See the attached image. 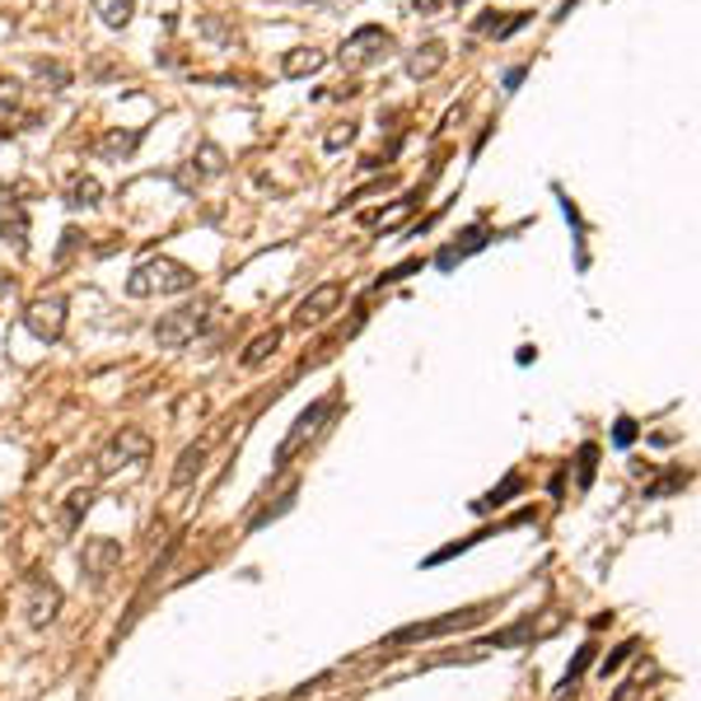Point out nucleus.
<instances>
[{
    "label": "nucleus",
    "instance_id": "nucleus-35",
    "mask_svg": "<svg viewBox=\"0 0 701 701\" xmlns=\"http://www.w3.org/2000/svg\"><path fill=\"white\" fill-rule=\"evenodd\" d=\"M14 290V276H5V272H0V295H10Z\"/></svg>",
    "mask_w": 701,
    "mask_h": 701
},
{
    "label": "nucleus",
    "instance_id": "nucleus-19",
    "mask_svg": "<svg viewBox=\"0 0 701 701\" xmlns=\"http://www.w3.org/2000/svg\"><path fill=\"white\" fill-rule=\"evenodd\" d=\"M276 346H280V327H267V332H257V337L243 346V356H239V365L243 370H262L272 356H276Z\"/></svg>",
    "mask_w": 701,
    "mask_h": 701
},
{
    "label": "nucleus",
    "instance_id": "nucleus-9",
    "mask_svg": "<svg viewBox=\"0 0 701 701\" xmlns=\"http://www.w3.org/2000/svg\"><path fill=\"white\" fill-rule=\"evenodd\" d=\"M80 566H84V575H90L94 585H108L113 575H117V566H122V542H117V538H108V533L84 538Z\"/></svg>",
    "mask_w": 701,
    "mask_h": 701
},
{
    "label": "nucleus",
    "instance_id": "nucleus-3",
    "mask_svg": "<svg viewBox=\"0 0 701 701\" xmlns=\"http://www.w3.org/2000/svg\"><path fill=\"white\" fill-rule=\"evenodd\" d=\"M398 51V38L389 28H379V24H365V28H356L350 38L342 43V51H337V61L346 66V70H365V66H379V61H389Z\"/></svg>",
    "mask_w": 701,
    "mask_h": 701
},
{
    "label": "nucleus",
    "instance_id": "nucleus-10",
    "mask_svg": "<svg viewBox=\"0 0 701 701\" xmlns=\"http://www.w3.org/2000/svg\"><path fill=\"white\" fill-rule=\"evenodd\" d=\"M24 327L38 342H57L61 332H66V300H61V295H43V300H33L24 309Z\"/></svg>",
    "mask_w": 701,
    "mask_h": 701
},
{
    "label": "nucleus",
    "instance_id": "nucleus-28",
    "mask_svg": "<svg viewBox=\"0 0 701 701\" xmlns=\"http://www.w3.org/2000/svg\"><path fill=\"white\" fill-rule=\"evenodd\" d=\"M463 0H412V14H421V20H445V14H453Z\"/></svg>",
    "mask_w": 701,
    "mask_h": 701
},
{
    "label": "nucleus",
    "instance_id": "nucleus-24",
    "mask_svg": "<svg viewBox=\"0 0 701 701\" xmlns=\"http://www.w3.org/2000/svg\"><path fill=\"white\" fill-rule=\"evenodd\" d=\"M594 655H599V645H581V655H575V664L566 669V678H561V688H556V697H566V692H575V682L585 678V669L594 664Z\"/></svg>",
    "mask_w": 701,
    "mask_h": 701
},
{
    "label": "nucleus",
    "instance_id": "nucleus-15",
    "mask_svg": "<svg viewBox=\"0 0 701 701\" xmlns=\"http://www.w3.org/2000/svg\"><path fill=\"white\" fill-rule=\"evenodd\" d=\"M206 459H210V445L206 440H197V445H187L183 453H179V463H173V491H187L192 482L202 478V468H206Z\"/></svg>",
    "mask_w": 701,
    "mask_h": 701
},
{
    "label": "nucleus",
    "instance_id": "nucleus-32",
    "mask_svg": "<svg viewBox=\"0 0 701 701\" xmlns=\"http://www.w3.org/2000/svg\"><path fill=\"white\" fill-rule=\"evenodd\" d=\"M94 505V491H76V496H70V505H66V529H76V519L84 515Z\"/></svg>",
    "mask_w": 701,
    "mask_h": 701
},
{
    "label": "nucleus",
    "instance_id": "nucleus-33",
    "mask_svg": "<svg viewBox=\"0 0 701 701\" xmlns=\"http://www.w3.org/2000/svg\"><path fill=\"white\" fill-rule=\"evenodd\" d=\"M202 28L210 33V38H220V43H234V33H230V28H225L220 20H210V14H206V20H202Z\"/></svg>",
    "mask_w": 701,
    "mask_h": 701
},
{
    "label": "nucleus",
    "instance_id": "nucleus-1",
    "mask_svg": "<svg viewBox=\"0 0 701 701\" xmlns=\"http://www.w3.org/2000/svg\"><path fill=\"white\" fill-rule=\"evenodd\" d=\"M192 286H197V272H192L187 262H179V257H150V262H140V267L131 272L127 295H131V300H146V295H183Z\"/></svg>",
    "mask_w": 701,
    "mask_h": 701
},
{
    "label": "nucleus",
    "instance_id": "nucleus-17",
    "mask_svg": "<svg viewBox=\"0 0 701 701\" xmlns=\"http://www.w3.org/2000/svg\"><path fill=\"white\" fill-rule=\"evenodd\" d=\"M103 202V183L94 179V173H76V179L66 183V206L70 210H94Z\"/></svg>",
    "mask_w": 701,
    "mask_h": 701
},
{
    "label": "nucleus",
    "instance_id": "nucleus-8",
    "mask_svg": "<svg viewBox=\"0 0 701 701\" xmlns=\"http://www.w3.org/2000/svg\"><path fill=\"white\" fill-rule=\"evenodd\" d=\"M342 300H346V286L342 280H327V286H313L304 300H300V309H295V327H323L332 313L342 309Z\"/></svg>",
    "mask_w": 701,
    "mask_h": 701
},
{
    "label": "nucleus",
    "instance_id": "nucleus-27",
    "mask_svg": "<svg viewBox=\"0 0 701 701\" xmlns=\"http://www.w3.org/2000/svg\"><path fill=\"white\" fill-rule=\"evenodd\" d=\"M295 496H300V486H290V491H286V496H280V501H276V505H267V510H262V515H257V519L249 524V533H257V529H267V524H272V519H280V515H286V510H290V505H295Z\"/></svg>",
    "mask_w": 701,
    "mask_h": 701
},
{
    "label": "nucleus",
    "instance_id": "nucleus-2",
    "mask_svg": "<svg viewBox=\"0 0 701 701\" xmlns=\"http://www.w3.org/2000/svg\"><path fill=\"white\" fill-rule=\"evenodd\" d=\"M491 618V604H478V608H459V612H445V618H430V622H412V627H398L383 636V645H416V641H435V636H449V631H468Z\"/></svg>",
    "mask_w": 701,
    "mask_h": 701
},
{
    "label": "nucleus",
    "instance_id": "nucleus-22",
    "mask_svg": "<svg viewBox=\"0 0 701 701\" xmlns=\"http://www.w3.org/2000/svg\"><path fill=\"white\" fill-rule=\"evenodd\" d=\"M519 491H524V478H519V472H510V478H505L496 491H486L482 501H472V510L486 515V510H496V505H505V496H519Z\"/></svg>",
    "mask_w": 701,
    "mask_h": 701
},
{
    "label": "nucleus",
    "instance_id": "nucleus-23",
    "mask_svg": "<svg viewBox=\"0 0 701 701\" xmlns=\"http://www.w3.org/2000/svg\"><path fill=\"white\" fill-rule=\"evenodd\" d=\"M192 169H197V179H220V173H225V150L206 140V146L192 154Z\"/></svg>",
    "mask_w": 701,
    "mask_h": 701
},
{
    "label": "nucleus",
    "instance_id": "nucleus-34",
    "mask_svg": "<svg viewBox=\"0 0 701 701\" xmlns=\"http://www.w3.org/2000/svg\"><path fill=\"white\" fill-rule=\"evenodd\" d=\"M631 440H636V421H618V445H631Z\"/></svg>",
    "mask_w": 701,
    "mask_h": 701
},
{
    "label": "nucleus",
    "instance_id": "nucleus-11",
    "mask_svg": "<svg viewBox=\"0 0 701 701\" xmlns=\"http://www.w3.org/2000/svg\"><path fill=\"white\" fill-rule=\"evenodd\" d=\"M61 612V589L47 585V581H28V594H24V618L28 627H51Z\"/></svg>",
    "mask_w": 701,
    "mask_h": 701
},
{
    "label": "nucleus",
    "instance_id": "nucleus-29",
    "mask_svg": "<svg viewBox=\"0 0 701 701\" xmlns=\"http://www.w3.org/2000/svg\"><path fill=\"white\" fill-rule=\"evenodd\" d=\"M33 76H38L43 84H51V90H66V84H70V70L61 61H38V66H33Z\"/></svg>",
    "mask_w": 701,
    "mask_h": 701
},
{
    "label": "nucleus",
    "instance_id": "nucleus-12",
    "mask_svg": "<svg viewBox=\"0 0 701 701\" xmlns=\"http://www.w3.org/2000/svg\"><path fill=\"white\" fill-rule=\"evenodd\" d=\"M445 66H449V47L440 38H430V43H421L416 51H407V76L412 80H430V76H440Z\"/></svg>",
    "mask_w": 701,
    "mask_h": 701
},
{
    "label": "nucleus",
    "instance_id": "nucleus-30",
    "mask_svg": "<svg viewBox=\"0 0 701 701\" xmlns=\"http://www.w3.org/2000/svg\"><path fill=\"white\" fill-rule=\"evenodd\" d=\"M688 486V472H664L659 482L645 486V501H655V496H669V491H682Z\"/></svg>",
    "mask_w": 701,
    "mask_h": 701
},
{
    "label": "nucleus",
    "instance_id": "nucleus-31",
    "mask_svg": "<svg viewBox=\"0 0 701 701\" xmlns=\"http://www.w3.org/2000/svg\"><path fill=\"white\" fill-rule=\"evenodd\" d=\"M636 651H641V641H622V645H618V651H612V655H608V659H604V664H599V674H604V678H608V674H612V669H622V664H627V659H631V655H636Z\"/></svg>",
    "mask_w": 701,
    "mask_h": 701
},
{
    "label": "nucleus",
    "instance_id": "nucleus-25",
    "mask_svg": "<svg viewBox=\"0 0 701 701\" xmlns=\"http://www.w3.org/2000/svg\"><path fill=\"white\" fill-rule=\"evenodd\" d=\"M594 468H599V445H581V453H575V486H589L594 482Z\"/></svg>",
    "mask_w": 701,
    "mask_h": 701
},
{
    "label": "nucleus",
    "instance_id": "nucleus-6",
    "mask_svg": "<svg viewBox=\"0 0 701 701\" xmlns=\"http://www.w3.org/2000/svg\"><path fill=\"white\" fill-rule=\"evenodd\" d=\"M566 627V612L561 608H542L538 618H519L515 627H505V631H496L486 645H478V651H505V645H529V641H548V636H556V631Z\"/></svg>",
    "mask_w": 701,
    "mask_h": 701
},
{
    "label": "nucleus",
    "instance_id": "nucleus-21",
    "mask_svg": "<svg viewBox=\"0 0 701 701\" xmlns=\"http://www.w3.org/2000/svg\"><path fill=\"white\" fill-rule=\"evenodd\" d=\"M90 5L108 28H127L131 14H136V0H90Z\"/></svg>",
    "mask_w": 701,
    "mask_h": 701
},
{
    "label": "nucleus",
    "instance_id": "nucleus-26",
    "mask_svg": "<svg viewBox=\"0 0 701 701\" xmlns=\"http://www.w3.org/2000/svg\"><path fill=\"white\" fill-rule=\"evenodd\" d=\"M350 140H356V122H332V127H327V136H323V150L327 154H337V150H346L350 146Z\"/></svg>",
    "mask_w": 701,
    "mask_h": 701
},
{
    "label": "nucleus",
    "instance_id": "nucleus-7",
    "mask_svg": "<svg viewBox=\"0 0 701 701\" xmlns=\"http://www.w3.org/2000/svg\"><path fill=\"white\" fill-rule=\"evenodd\" d=\"M206 313L210 304H183V309H169L160 323H154V342L164 350H183L187 342H197V332L206 327Z\"/></svg>",
    "mask_w": 701,
    "mask_h": 701
},
{
    "label": "nucleus",
    "instance_id": "nucleus-4",
    "mask_svg": "<svg viewBox=\"0 0 701 701\" xmlns=\"http://www.w3.org/2000/svg\"><path fill=\"white\" fill-rule=\"evenodd\" d=\"M332 412H337V393H327V398H319V402H309V407L300 412V416H295V426H290V435H286V440H280V449H276V472L280 468H290L295 463V453H300L309 440H313V435H319L323 430V421L332 416Z\"/></svg>",
    "mask_w": 701,
    "mask_h": 701
},
{
    "label": "nucleus",
    "instance_id": "nucleus-13",
    "mask_svg": "<svg viewBox=\"0 0 701 701\" xmlns=\"http://www.w3.org/2000/svg\"><path fill=\"white\" fill-rule=\"evenodd\" d=\"M0 239L14 243V249H24V239H28V210L10 192H0Z\"/></svg>",
    "mask_w": 701,
    "mask_h": 701
},
{
    "label": "nucleus",
    "instance_id": "nucleus-14",
    "mask_svg": "<svg viewBox=\"0 0 701 701\" xmlns=\"http://www.w3.org/2000/svg\"><path fill=\"white\" fill-rule=\"evenodd\" d=\"M323 66H327V51H319V47H290L286 57H280V76H286V80H309V76H319Z\"/></svg>",
    "mask_w": 701,
    "mask_h": 701
},
{
    "label": "nucleus",
    "instance_id": "nucleus-5",
    "mask_svg": "<svg viewBox=\"0 0 701 701\" xmlns=\"http://www.w3.org/2000/svg\"><path fill=\"white\" fill-rule=\"evenodd\" d=\"M150 449H154V440L140 426H122L113 440H108V449L99 453V478H113V472H122V468H140L150 459Z\"/></svg>",
    "mask_w": 701,
    "mask_h": 701
},
{
    "label": "nucleus",
    "instance_id": "nucleus-16",
    "mask_svg": "<svg viewBox=\"0 0 701 701\" xmlns=\"http://www.w3.org/2000/svg\"><path fill=\"white\" fill-rule=\"evenodd\" d=\"M416 202H421V192H412V197L393 202L389 210H365V216H360V225H365V230H383V234H389V230H398V225L412 216V210H416Z\"/></svg>",
    "mask_w": 701,
    "mask_h": 701
},
{
    "label": "nucleus",
    "instance_id": "nucleus-18",
    "mask_svg": "<svg viewBox=\"0 0 701 701\" xmlns=\"http://www.w3.org/2000/svg\"><path fill=\"white\" fill-rule=\"evenodd\" d=\"M140 136H146V131H103L99 136V146H94V154H99V160H131V150L140 146Z\"/></svg>",
    "mask_w": 701,
    "mask_h": 701
},
{
    "label": "nucleus",
    "instance_id": "nucleus-20",
    "mask_svg": "<svg viewBox=\"0 0 701 701\" xmlns=\"http://www.w3.org/2000/svg\"><path fill=\"white\" fill-rule=\"evenodd\" d=\"M482 243H486V230H482V225H472V230L463 234V243H449V249L435 257V267H453V262H463L468 253H478Z\"/></svg>",
    "mask_w": 701,
    "mask_h": 701
}]
</instances>
